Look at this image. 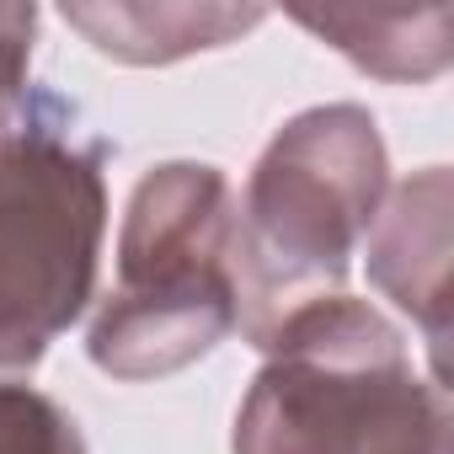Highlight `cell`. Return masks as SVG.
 I'll list each match as a JSON object with an SVG mask.
<instances>
[{
  "label": "cell",
  "instance_id": "cell-1",
  "mask_svg": "<svg viewBox=\"0 0 454 454\" xmlns=\"http://www.w3.org/2000/svg\"><path fill=\"white\" fill-rule=\"evenodd\" d=\"M236 411V454H454L449 390L411 369L406 337L364 300L294 310Z\"/></svg>",
  "mask_w": 454,
  "mask_h": 454
},
{
  "label": "cell",
  "instance_id": "cell-2",
  "mask_svg": "<svg viewBox=\"0 0 454 454\" xmlns=\"http://www.w3.org/2000/svg\"><path fill=\"white\" fill-rule=\"evenodd\" d=\"M385 182V139L358 102L310 107L268 139L236 198V326L257 348L294 310L342 294Z\"/></svg>",
  "mask_w": 454,
  "mask_h": 454
},
{
  "label": "cell",
  "instance_id": "cell-3",
  "mask_svg": "<svg viewBox=\"0 0 454 454\" xmlns=\"http://www.w3.org/2000/svg\"><path fill=\"white\" fill-rule=\"evenodd\" d=\"M236 332V192L224 171L166 160L139 176L123 236L118 284L102 300L86 353L113 380H160Z\"/></svg>",
  "mask_w": 454,
  "mask_h": 454
},
{
  "label": "cell",
  "instance_id": "cell-4",
  "mask_svg": "<svg viewBox=\"0 0 454 454\" xmlns=\"http://www.w3.org/2000/svg\"><path fill=\"white\" fill-rule=\"evenodd\" d=\"M107 139L54 91L0 107V369H33L97 294Z\"/></svg>",
  "mask_w": 454,
  "mask_h": 454
},
{
  "label": "cell",
  "instance_id": "cell-5",
  "mask_svg": "<svg viewBox=\"0 0 454 454\" xmlns=\"http://www.w3.org/2000/svg\"><path fill=\"white\" fill-rule=\"evenodd\" d=\"M449 166H422L390 192L369 236V278L427 332L438 385L449 342Z\"/></svg>",
  "mask_w": 454,
  "mask_h": 454
},
{
  "label": "cell",
  "instance_id": "cell-6",
  "mask_svg": "<svg viewBox=\"0 0 454 454\" xmlns=\"http://www.w3.org/2000/svg\"><path fill=\"white\" fill-rule=\"evenodd\" d=\"M300 27L326 38L337 54H348L364 75L380 81H433L449 70L454 54V6H294L289 12Z\"/></svg>",
  "mask_w": 454,
  "mask_h": 454
},
{
  "label": "cell",
  "instance_id": "cell-7",
  "mask_svg": "<svg viewBox=\"0 0 454 454\" xmlns=\"http://www.w3.org/2000/svg\"><path fill=\"white\" fill-rule=\"evenodd\" d=\"M262 17V6H65V22L123 65H171L192 49H219Z\"/></svg>",
  "mask_w": 454,
  "mask_h": 454
},
{
  "label": "cell",
  "instance_id": "cell-8",
  "mask_svg": "<svg viewBox=\"0 0 454 454\" xmlns=\"http://www.w3.org/2000/svg\"><path fill=\"white\" fill-rule=\"evenodd\" d=\"M0 454H86V438L59 401L0 380Z\"/></svg>",
  "mask_w": 454,
  "mask_h": 454
},
{
  "label": "cell",
  "instance_id": "cell-9",
  "mask_svg": "<svg viewBox=\"0 0 454 454\" xmlns=\"http://www.w3.org/2000/svg\"><path fill=\"white\" fill-rule=\"evenodd\" d=\"M38 38L33 6H0V107H12L27 91V59Z\"/></svg>",
  "mask_w": 454,
  "mask_h": 454
}]
</instances>
